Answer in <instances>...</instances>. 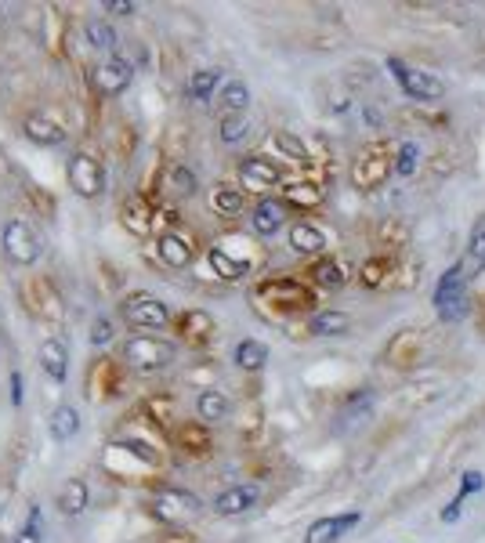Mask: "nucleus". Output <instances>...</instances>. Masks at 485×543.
<instances>
[{"instance_id": "1", "label": "nucleus", "mask_w": 485, "mask_h": 543, "mask_svg": "<svg viewBox=\"0 0 485 543\" xmlns=\"http://www.w3.org/2000/svg\"><path fill=\"white\" fill-rule=\"evenodd\" d=\"M471 279L464 276V265H449L435 283V297H431V305H435V315L442 323H464L467 315H471Z\"/></svg>"}, {"instance_id": "2", "label": "nucleus", "mask_w": 485, "mask_h": 543, "mask_svg": "<svg viewBox=\"0 0 485 543\" xmlns=\"http://www.w3.org/2000/svg\"><path fill=\"white\" fill-rule=\"evenodd\" d=\"M257 301L272 312H312L315 308V290L301 279H265L257 286Z\"/></svg>"}, {"instance_id": "3", "label": "nucleus", "mask_w": 485, "mask_h": 543, "mask_svg": "<svg viewBox=\"0 0 485 543\" xmlns=\"http://www.w3.org/2000/svg\"><path fill=\"white\" fill-rule=\"evenodd\" d=\"M395 174V153L384 142L362 145L352 163V185L359 192H377Z\"/></svg>"}, {"instance_id": "4", "label": "nucleus", "mask_w": 485, "mask_h": 543, "mask_svg": "<svg viewBox=\"0 0 485 543\" xmlns=\"http://www.w3.org/2000/svg\"><path fill=\"white\" fill-rule=\"evenodd\" d=\"M0 250H4V258H8L11 265L29 268V265H37L40 254H44V239H40V232L33 229L26 218H11L8 225L0 229Z\"/></svg>"}, {"instance_id": "5", "label": "nucleus", "mask_w": 485, "mask_h": 543, "mask_svg": "<svg viewBox=\"0 0 485 543\" xmlns=\"http://www.w3.org/2000/svg\"><path fill=\"white\" fill-rule=\"evenodd\" d=\"M178 359V348L171 341H163V337L153 334H138L124 344V366L138 373H160L167 370L171 362Z\"/></svg>"}, {"instance_id": "6", "label": "nucleus", "mask_w": 485, "mask_h": 543, "mask_svg": "<svg viewBox=\"0 0 485 543\" xmlns=\"http://www.w3.org/2000/svg\"><path fill=\"white\" fill-rule=\"evenodd\" d=\"M22 305L40 323H58L66 315V297H62V290L51 276H29L22 283Z\"/></svg>"}, {"instance_id": "7", "label": "nucleus", "mask_w": 485, "mask_h": 543, "mask_svg": "<svg viewBox=\"0 0 485 543\" xmlns=\"http://www.w3.org/2000/svg\"><path fill=\"white\" fill-rule=\"evenodd\" d=\"M384 69H388L391 77H395V84L402 87V95L413 98V102H438V98L446 95V84H442L435 73H428V69H420V66H409V62H402V58L395 55L384 62Z\"/></svg>"}, {"instance_id": "8", "label": "nucleus", "mask_w": 485, "mask_h": 543, "mask_svg": "<svg viewBox=\"0 0 485 543\" xmlns=\"http://www.w3.org/2000/svg\"><path fill=\"white\" fill-rule=\"evenodd\" d=\"M149 511H153L156 522L163 525H189L192 518H200L203 504L200 496L189 493V489H178V486H163L160 493L153 496V504H149Z\"/></svg>"}, {"instance_id": "9", "label": "nucleus", "mask_w": 485, "mask_h": 543, "mask_svg": "<svg viewBox=\"0 0 485 543\" xmlns=\"http://www.w3.org/2000/svg\"><path fill=\"white\" fill-rule=\"evenodd\" d=\"M66 178H69V189L84 196V200H98L109 185V174H105V163L98 160L95 153H73L69 156V167H66Z\"/></svg>"}, {"instance_id": "10", "label": "nucleus", "mask_w": 485, "mask_h": 543, "mask_svg": "<svg viewBox=\"0 0 485 543\" xmlns=\"http://www.w3.org/2000/svg\"><path fill=\"white\" fill-rule=\"evenodd\" d=\"M124 388V366L113 355H98L84 373V391L91 402H109Z\"/></svg>"}, {"instance_id": "11", "label": "nucleus", "mask_w": 485, "mask_h": 543, "mask_svg": "<svg viewBox=\"0 0 485 543\" xmlns=\"http://www.w3.org/2000/svg\"><path fill=\"white\" fill-rule=\"evenodd\" d=\"M120 315L134 330H163V326H171V308H167V301H160L153 294H131L120 305Z\"/></svg>"}, {"instance_id": "12", "label": "nucleus", "mask_w": 485, "mask_h": 543, "mask_svg": "<svg viewBox=\"0 0 485 543\" xmlns=\"http://www.w3.org/2000/svg\"><path fill=\"white\" fill-rule=\"evenodd\" d=\"M131 80H134V62L124 55L102 58L95 66V73H91V87H95L98 98H120L131 87Z\"/></svg>"}, {"instance_id": "13", "label": "nucleus", "mask_w": 485, "mask_h": 543, "mask_svg": "<svg viewBox=\"0 0 485 543\" xmlns=\"http://www.w3.org/2000/svg\"><path fill=\"white\" fill-rule=\"evenodd\" d=\"M22 134H26L29 142L40 145V149H55L69 138V127L66 120L51 109H33V113L22 120Z\"/></svg>"}, {"instance_id": "14", "label": "nucleus", "mask_w": 485, "mask_h": 543, "mask_svg": "<svg viewBox=\"0 0 485 543\" xmlns=\"http://www.w3.org/2000/svg\"><path fill=\"white\" fill-rule=\"evenodd\" d=\"M239 181H243V192L276 189L279 181H283V167L272 163L268 156H247V160H239Z\"/></svg>"}, {"instance_id": "15", "label": "nucleus", "mask_w": 485, "mask_h": 543, "mask_svg": "<svg viewBox=\"0 0 485 543\" xmlns=\"http://www.w3.org/2000/svg\"><path fill=\"white\" fill-rule=\"evenodd\" d=\"M156 254L167 268H189L196 261V243L181 229H167L156 236Z\"/></svg>"}, {"instance_id": "16", "label": "nucleus", "mask_w": 485, "mask_h": 543, "mask_svg": "<svg viewBox=\"0 0 485 543\" xmlns=\"http://www.w3.org/2000/svg\"><path fill=\"white\" fill-rule=\"evenodd\" d=\"M257 496H261V489H257L254 482H239V486L221 489L210 507H214V515L221 518H236V515H247L250 507L257 504Z\"/></svg>"}, {"instance_id": "17", "label": "nucleus", "mask_w": 485, "mask_h": 543, "mask_svg": "<svg viewBox=\"0 0 485 543\" xmlns=\"http://www.w3.org/2000/svg\"><path fill=\"white\" fill-rule=\"evenodd\" d=\"M120 225H124V229L131 232V236L145 239L149 232H153V225H156V210H153V203L145 200L142 192H134V196H127L124 207H120Z\"/></svg>"}, {"instance_id": "18", "label": "nucleus", "mask_w": 485, "mask_h": 543, "mask_svg": "<svg viewBox=\"0 0 485 543\" xmlns=\"http://www.w3.org/2000/svg\"><path fill=\"white\" fill-rule=\"evenodd\" d=\"M362 522V511H344V515H330L319 518V522L308 525L305 543H337L341 536H348L355 525Z\"/></svg>"}, {"instance_id": "19", "label": "nucleus", "mask_w": 485, "mask_h": 543, "mask_svg": "<svg viewBox=\"0 0 485 543\" xmlns=\"http://www.w3.org/2000/svg\"><path fill=\"white\" fill-rule=\"evenodd\" d=\"M171 323L185 344H207L210 337H214V330H218V326H214V315L203 312V308H189V312L174 315Z\"/></svg>"}, {"instance_id": "20", "label": "nucleus", "mask_w": 485, "mask_h": 543, "mask_svg": "<svg viewBox=\"0 0 485 543\" xmlns=\"http://www.w3.org/2000/svg\"><path fill=\"white\" fill-rule=\"evenodd\" d=\"M37 362H40V370L48 373L55 384L69 381V344L62 341V337H48V341L40 344Z\"/></svg>"}, {"instance_id": "21", "label": "nucleus", "mask_w": 485, "mask_h": 543, "mask_svg": "<svg viewBox=\"0 0 485 543\" xmlns=\"http://www.w3.org/2000/svg\"><path fill=\"white\" fill-rule=\"evenodd\" d=\"M174 446L185 453V457H207L210 449H214V439H210L207 424H200V420H185V424H178L174 428Z\"/></svg>"}, {"instance_id": "22", "label": "nucleus", "mask_w": 485, "mask_h": 543, "mask_svg": "<svg viewBox=\"0 0 485 543\" xmlns=\"http://www.w3.org/2000/svg\"><path fill=\"white\" fill-rule=\"evenodd\" d=\"M384 362L395 366V370H409V366H417L420 362V334L417 330H402L388 341L384 348Z\"/></svg>"}, {"instance_id": "23", "label": "nucleus", "mask_w": 485, "mask_h": 543, "mask_svg": "<svg viewBox=\"0 0 485 543\" xmlns=\"http://www.w3.org/2000/svg\"><path fill=\"white\" fill-rule=\"evenodd\" d=\"M87 504H91V489H87L84 478H66V482L58 486V493H55L58 515L80 518L87 511Z\"/></svg>"}, {"instance_id": "24", "label": "nucleus", "mask_w": 485, "mask_h": 543, "mask_svg": "<svg viewBox=\"0 0 485 543\" xmlns=\"http://www.w3.org/2000/svg\"><path fill=\"white\" fill-rule=\"evenodd\" d=\"M283 225H286V203L283 200H261L254 207V214H250V229L265 239L276 236Z\"/></svg>"}, {"instance_id": "25", "label": "nucleus", "mask_w": 485, "mask_h": 543, "mask_svg": "<svg viewBox=\"0 0 485 543\" xmlns=\"http://www.w3.org/2000/svg\"><path fill=\"white\" fill-rule=\"evenodd\" d=\"M290 250L301 258H315L326 250V232L312 221H297V225H290Z\"/></svg>"}, {"instance_id": "26", "label": "nucleus", "mask_w": 485, "mask_h": 543, "mask_svg": "<svg viewBox=\"0 0 485 543\" xmlns=\"http://www.w3.org/2000/svg\"><path fill=\"white\" fill-rule=\"evenodd\" d=\"M196 413H200V424H221V420H229L232 399L218 388H203L196 395Z\"/></svg>"}, {"instance_id": "27", "label": "nucleus", "mask_w": 485, "mask_h": 543, "mask_svg": "<svg viewBox=\"0 0 485 543\" xmlns=\"http://www.w3.org/2000/svg\"><path fill=\"white\" fill-rule=\"evenodd\" d=\"M48 431L55 442H69L80 435V410L77 406H69V402H58L55 410L48 417Z\"/></svg>"}, {"instance_id": "28", "label": "nucleus", "mask_w": 485, "mask_h": 543, "mask_svg": "<svg viewBox=\"0 0 485 543\" xmlns=\"http://www.w3.org/2000/svg\"><path fill=\"white\" fill-rule=\"evenodd\" d=\"M218 87H221V69L218 66L196 69V73H189V80H185V98H189V102H210Z\"/></svg>"}, {"instance_id": "29", "label": "nucleus", "mask_w": 485, "mask_h": 543, "mask_svg": "<svg viewBox=\"0 0 485 543\" xmlns=\"http://www.w3.org/2000/svg\"><path fill=\"white\" fill-rule=\"evenodd\" d=\"M464 276L475 279L485 272V218L475 221V229H471V236H467V254H464Z\"/></svg>"}, {"instance_id": "30", "label": "nucleus", "mask_w": 485, "mask_h": 543, "mask_svg": "<svg viewBox=\"0 0 485 543\" xmlns=\"http://www.w3.org/2000/svg\"><path fill=\"white\" fill-rule=\"evenodd\" d=\"M207 261H210V268H214V276L225 279V283H239V279H247V272H250L247 261L232 258L229 250H221V247H210Z\"/></svg>"}, {"instance_id": "31", "label": "nucleus", "mask_w": 485, "mask_h": 543, "mask_svg": "<svg viewBox=\"0 0 485 543\" xmlns=\"http://www.w3.org/2000/svg\"><path fill=\"white\" fill-rule=\"evenodd\" d=\"M308 330H312L315 337H344L352 330V315L348 312H315Z\"/></svg>"}, {"instance_id": "32", "label": "nucleus", "mask_w": 485, "mask_h": 543, "mask_svg": "<svg viewBox=\"0 0 485 543\" xmlns=\"http://www.w3.org/2000/svg\"><path fill=\"white\" fill-rule=\"evenodd\" d=\"M84 37H87V44H91L95 51H102L105 58L116 55V48H120V37H116V29L109 26L105 19H91V22H87Z\"/></svg>"}, {"instance_id": "33", "label": "nucleus", "mask_w": 485, "mask_h": 543, "mask_svg": "<svg viewBox=\"0 0 485 543\" xmlns=\"http://www.w3.org/2000/svg\"><path fill=\"white\" fill-rule=\"evenodd\" d=\"M210 207L218 210L221 218H236V214H243V189L221 181V185H214V192H210Z\"/></svg>"}, {"instance_id": "34", "label": "nucleus", "mask_w": 485, "mask_h": 543, "mask_svg": "<svg viewBox=\"0 0 485 543\" xmlns=\"http://www.w3.org/2000/svg\"><path fill=\"white\" fill-rule=\"evenodd\" d=\"M232 359H236L239 370L257 373V370H261V366L268 362V348H265L261 341H254V337H247V341L236 344V355H232Z\"/></svg>"}, {"instance_id": "35", "label": "nucleus", "mask_w": 485, "mask_h": 543, "mask_svg": "<svg viewBox=\"0 0 485 543\" xmlns=\"http://www.w3.org/2000/svg\"><path fill=\"white\" fill-rule=\"evenodd\" d=\"M218 102L225 113H247L250 105V87L243 80H229V84L218 87Z\"/></svg>"}, {"instance_id": "36", "label": "nucleus", "mask_w": 485, "mask_h": 543, "mask_svg": "<svg viewBox=\"0 0 485 543\" xmlns=\"http://www.w3.org/2000/svg\"><path fill=\"white\" fill-rule=\"evenodd\" d=\"M250 134V120L247 113H225L221 116V124H218V138L225 145H239L243 138Z\"/></svg>"}, {"instance_id": "37", "label": "nucleus", "mask_w": 485, "mask_h": 543, "mask_svg": "<svg viewBox=\"0 0 485 543\" xmlns=\"http://www.w3.org/2000/svg\"><path fill=\"white\" fill-rule=\"evenodd\" d=\"M308 276L315 279V286H323V290H341L344 286V268L337 265V261H315L312 268H308Z\"/></svg>"}, {"instance_id": "38", "label": "nucleus", "mask_w": 485, "mask_h": 543, "mask_svg": "<svg viewBox=\"0 0 485 543\" xmlns=\"http://www.w3.org/2000/svg\"><path fill=\"white\" fill-rule=\"evenodd\" d=\"M163 185L174 192V196H192V192L200 189V181H196V174L185 167V163H174L171 171H167V178H163Z\"/></svg>"}, {"instance_id": "39", "label": "nucleus", "mask_w": 485, "mask_h": 543, "mask_svg": "<svg viewBox=\"0 0 485 543\" xmlns=\"http://www.w3.org/2000/svg\"><path fill=\"white\" fill-rule=\"evenodd\" d=\"M283 196H286V203H297V207H319V203H323V192L315 189L312 181H294V185H286Z\"/></svg>"}, {"instance_id": "40", "label": "nucleus", "mask_w": 485, "mask_h": 543, "mask_svg": "<svg viewBox=\"0 0 485 543\" xmlns=\"http://www.w3.org/2000/svg\"><path fill=\"white\" fill-rule=\"evenodd\" d=\"M11 543H44V525H40V507H37V504L29 507L26 522H22L19 529H15Z\"/></svg>"}, {"instance_id": "41", "label": "nucleus", "mask_w": 485, "mask_h": 543, "mask_svg": "<svg viewBox=\"0 0 485 543\" xmlns=\"http://www.w3.org/2000/svg\"><path fill=\"white\" fill-rule=\"evenodd\" d=\"M142 413L153 420V424H160V428H163V424L174 417V399H171V395H153V399L142 402Z\"/></svg>"}, {"instance_id": "42", "label": "nucleus", "mask_w": 485, "mask_h": 543, "mask_svg": "<svg viewBox=\"0 0 485 543\" xmlns=\"http://www.w3.org/2000/svg\"><path fill=\"white\" fill-rule=\"evenodd\" d=\"M417 163H420V145L417 142H402L399 153H395V174L409 178V174L417 171Z\"/></svg>"}, {"instance_id": "43", "label": "nucleus", "mask_w": 485, "mask_h": 543, "mask_svg": "<svg viewBox=\"0 0 485 543\" xmlns=\"http://www.w3.org/2000/svg\"><path fill=\"white\" fill-rule=\"evenodd\" d=\"M391 276V261L388 258H370L362 265V283L366 286H381Z\"/></svg>"}, {"instance_id": "44", "label": "nucleus", "mask_w": 485, "mask_h": 543, "mask_svg": "<svg viewBox=\"0 0 485 543\" xmlns=\"http://www.w3.org/2000/svg\"><path fill=\"white\" fill-rule=\"evenodd\" d=\"M26 200L33 203V207H37L44 218H51V214H55V200H51V196L40 189V185H26Z\"/></svg>"}, {"instance_id": "45", "label": "nucleus", "mask_w": 485, "mask_h": 543, "mask_svg": "<svg viewBox=\"0 0 485 543\" xmlns=\"http://www.w3.org/2000/svg\"><path fill=\"white\" fill-rule=\"evenodd\" d=\"M91 344H95V348H105V344L113 341V319H105V315H98L95 323H91Z\"/></svg>"}, {"instance_id": "46", "label": "nucleus", "mask_w": 485, "mask_h": 543, "mask_svg": "<svg viewBox=\"0 0 485 543\" xmlns=\"http://www.w3.org/2000/svg\"><path fill=\"white\" fill-rule=\"evenodd\" d=\"M276 145L283 149L286 156H294V160H305V156H308L305 142H297L294 134H286V131H279V134H276Z\"/></svg>"}, {"instance_id": "47", "label": "nucleus", "mask_w": 485, "mask_h": 543, "mask_svg": "<svg viewBox=\"0 0 485 543\" xmlns=\"http://www.w3.org/2000/svg\"><path fill=\"white\" fill-rule=\"evenodd\" d=\"M485 486V478H482V471H464V475H460V500H467V496L471 493H478V489Z\"/></svg>"}, {"instance_id": "48", "label": "nucleus", "mask_w": 485, "mask_h": 543, "mask_svg": "<svg viewBox=\"0 0 485 543\" xmlns=\"http://www.w3.org/2000/svg\"><path fill=\"white\" fill-rule=\"evenodd\" d=\"M102 11H109V15H134L138 4H134V0H105Z\"/></svg>"}, {"instance_id": "49", "label": "nucleus", "mask_w": 485, "mask_h": 543, "mask_svg": "<svg viewBox=\"0 0 485 543\" xmlns=\"http://www.w3.org/2000/svg\"><path fill=\"white\" fill-rule=\"evenodd\" d=\"M8 384H11V406H22V373L11 370Z\"/></svg>"}]
</instances>
